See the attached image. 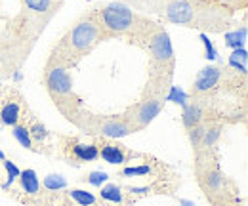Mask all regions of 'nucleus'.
I'll list each match as a JSON object with an SVG mask.
<instances>
[{"instance_id": "1", "label": "nucleus", "mask_w": 248, "mask_h": 206, "mask_svg": "<svg viewBox=\"0 0 248 206\" xmlns=\"http://www.w3.org/2000/svg\"><path fill=\"white\" fill-rule=\"evenodd\" d=\"M136 10H147L168 23L208 32H227L235 27L233 8L217 0H141Z\"/></svg>"}, {"instance_id": "2", "label": "nucleus", "mask_w": 248, "mask_h": 206, "mask_svg": "<svg viewBox=\"0 0 248 206\" xmlns=\"http://www.w3.org/2000/svg\"><path fill=\"white\" fill-rule=\"evenodd\" d=\"M90 12L99 27L103 40L124 38L138 48L143 42V38L149 34V31L156 25V21L149 19L145 14L130 8L124 2L101 4Z\"/></svg>"}, {"instance_id": "3", "label": "nucleus", "mask_w": 248, "mask_h": 206, "mask_svg": "<svg viewBox=\"0 0 248 206\" xmlns=\"http://www.w3.org/2000/svg\"><path fill=\"white\" fill-rule=\"evenodd\" d=\"M193 172L204 199L212 206H245L239 185L221 170L217 149L195 151Z\"/></svg>"}, {"instance_id": "4", "label": "nucleus", "mask_w": 248, "mask_h": 206, "mask_svg": "<svg viewBox=\"0 0 248 206\" xmlns=\"http://www.w3.org/2000/svg\"><path fill=\"white\" fill-rule=\"evenodd\" d=\"M99 42H103L99 27L93 19L92 12H88V14L80 16L60 36V40L52 46L46 63L60 65V67H65L71 71L86 56H90Z\"/></svg>"}, {"instance_id": "5", "label": "nucleus", "mask_w": 248, "mask_h": 206, "mask_svg": "<svg viewBox=\"0 0 248 206\" xmlns=\"http://www.w3.org/2000/svg\"><path fill=\"white\" fill-rule=\"evenodd\" d=\"M140 48L147 54V82L145 88L160 92L164 95L170 94L172 79L176 73V54L170 42V36L164 25L156 23L149 34L143 38Z\"/></svg>"}, {"instance_id": "6", "label": "nucleus", "mask_w": 248, "mask_h": 206, "mask_svg": "<svg viewBox=\"0 0 248 206\" xmlns=\"http://www.w3.org/2000/svg\"><path fill=\"white\" fill-rule=\"evenodd\" d=\"M180 185H182L180 172L174 166L160 162L151 174L132 179L130 185H123L124 195H126V206H132L147 197H156V195L172 197L176 195Z\"/></svg>"}, {"instance_id": "7", "label": "nucleus", "mask_w": 248, "mask_h": 206, "mask_svg": "<svg viewBox=\"0 0 248 206\" xmlns=\"http://www.w3.org/2000/svg\"><path fill=\"white\" fill-rule=\"evenodd\" d=\"M42 84H44L46 94L50 95L52 103L56 105V109L67 120L84 105L80 95L73 88V75H71V71L65 69V67L44 63Z\"/></svg>"}, {"instance_id": "8", "label": "nucleus", "mask_w": 248, "mask_h": 206, "mask_svg": "<svg viewBox=\"0 0 248 206\" xmlns=\"http://www.w3.org/2000/svg\"><path fill=\"white\" fill-rule=\"evenodd\" d=\"M69 122L90 138L121 140V138L134 134L132 126L124 120L123 113H119V115H101V113H93L84 105L69 118Z\"/></svg>"}, {"instance_id": "9", "label": "nucleus", "mask_w": 248, "mask_h": 206, "mask_svg": "<svg viewBox=\"0 0 248 206\" xmlns=\"http://www.w3.org/2000/svg\"><path fill=\"white\" fill-rule=\"evenodd\" d=\"M65 0H19L21 16L16 29L21 36L29 38L32 44L44 32L52 17L62 10Z\"/></svg>"}, {"instance_id": "10", "label": "nucleus", "mask_w": 248, "mask_h": 206, "mask_svg": "<svg viewBox=\"0 0 248 206\" xmlns=\"http://www.w3.org/2000/svg\"><path fill=\"white\" fill-rule=\"evenodd\" d=\"M166 99H168V95H164V94H160V92L143 88L140 99H138L136 103H132L126 111H123L124 120L132 126L134 134L145 130V128L158 117V113L162 111Z\"/></svg>"}, {"instance_id": "11", "label": "nucleus", "mask_w": 248, "mask_h": 206, "mask_svg": "<svg viewBox=\"0 0 248 206\" xmlns=\"http://www.w3.org/2000/svg\"><path fill=\"white\" fill-rule=\"evenodd\" d=\"M8 195H12L17 203L25 206H54V197L50 191H46L36 176V172L27 168L21 170L16 177V185H10Z\"/></svg>"}, {"instance_id": "12", "label": "nucleus", "mask_w": 248, "mask_h": 206, "mask_svg": "<svg viewBox=\"0 0 248 206\" xmlns=\"http://www.w3.org/2000/svg\"><path fill=\"white\" fill-rule=\"evenodd\" d=\"M54 157L65 160L71 166H82L99 158L95 140L84 142L78 136H69V134H58L54 140Z\"/></svg>"}, {"instance_id": "13", "label": "nucleus", "mask_w": 248, "mask_h": 206, "mask_svg": "<svg viewBox=\"0 0 248 206\" xmlns=\"http://www.w3.org/2000/svg\"><path fill=\"white\" fill-rule=\"evenodd\" d=\"M34 118L25 95L16 86H0V124L16 128Z\"/></svg>"}, {"instance_id": "14", "label": "nucleus", "mask_w": 248, "mask_h": 206, "mask_svg": "<svg viewBox=\"0 0 248 206\" xmlns=\"http://www.w3.org/2000/svg\"><path fill=\"white\" fill-rule=\"evenodd\" d=\"M31 48V40L21 36L17 31H14V36L0 40V80L10 79L21 67Z\"/></svg>"}, {"instance_id": "15", "label": "nucleus", "mask_w": 248, "mask_h": 206, "mask_svg": "<svg viewBox=\"0 0 248 206\" xmlns=\"http://www.w3.org/2000/svg\"><path fill=\"white\" fill-rule=\"evenodd\" d=\"M93 140H95V145H97L99 158H101L103 162H107V164H113V166H126V164L136 162V160L141 157L140 151L124 145L119 140H107V138H93Z\"/></svg>"}, {"instance_id": "16", "label": "nucleus", "mask_w": 248, "mask_h": 206, "mask_svg": "<svg viewBox=\"0 0 248 206\" xmlns=\"http://www.w3.org/2000/svg\"><path fill=\"white\" fill-rule=\"evenodd\" d=\"M54 206H107L97 193L84 187H65L56 193Z\"/></svg>"}, {"instance_id": "17", "label": "nucleus", "mask_w": 248, "mask_h": 206, "mask_svg": "<svg viewBox=\"0 0 248 206\" xmlns=\"http://www.w3.org/2000/svg\"><path fill=\"white\" fill-rule=\"evenodd\" d=\"M97 195L107 206H126V195H124L123 183H105Z\"/></svg>"}, {"instance_id": "18", "label": "nucleus", "mask_w": 248, "mask_h": 206, "mask_svg": "<svg viewBox=\"0 0 248 206\" xmlns=\"http://www.w3.org/2000/svg\"><path fill=\"white\" fill-rule=\"evenodd\" d=\"M42 187L46 189V191H50L52 195H56L58 191H62L67 187V183H65V179L62 176H48L46 177V181L42 183Z\"/></svg>"}, {"instance_id": "19", "label": "nucleus", "mask_w": 248, "mask_h": 206, "mask_svg": "<svg viewBox=\"0 0 248 206\" xmlns=\"http://www.w3.org/2000/svg\"><path fill=\"white\" fill-rule=\"evenodd\" d=\"M82 179H84V181H88L90 185H95V187H99L101 183H107L109 176H107L105 172H90L88 176H84Z\"/></svg>"}, {"instance_id": "20", "label": "nucleus", "mask_w": 248, "mask_h": 206, "mask_svg": "<svg viewBox=\"0 0 248 206\" xmlns=\"http://www.w3.org/2000/svg\"><path fill=\"white\" fill-rule=\"evenodd\" d=\"M117 2H124V4H128L130 8H134V10H136V6H138L141 0H117Z\"/></svg>"}]
</instances>
